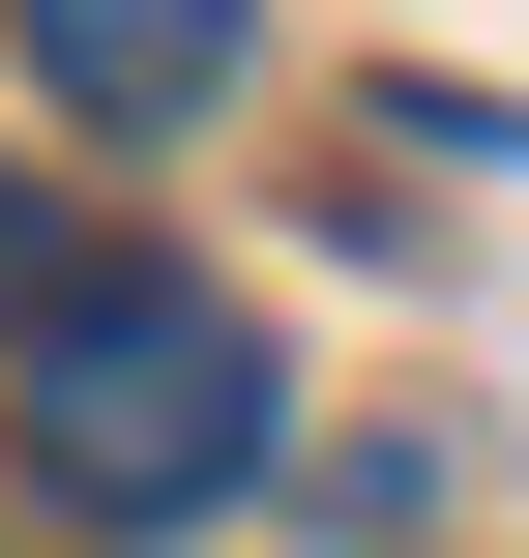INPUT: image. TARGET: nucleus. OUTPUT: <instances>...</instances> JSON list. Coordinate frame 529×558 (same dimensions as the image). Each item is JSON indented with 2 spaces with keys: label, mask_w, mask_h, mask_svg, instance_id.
Instances as JSON below:
<instances>
[{
  "label": "nucleus",
  "mask_w": 529,
  "mask_h": 558,
  "mask_svg": "<svg viewBox=\"0 0 529 558\" xmlns=\"http://www.w3.org/2000/svg\"><path fill=\"white\" fill-rule=\"evenodd\" d=\"M0 412H29V471H59L88 530H177V500L265 471V324H236L206 265H88V294L0 353Z\"/></svg>",
  "instance_id": "obj_1"
},
{
  "label": "nucleus",
  "mask_w": 529,
  "mask_h": 558,
  "mask_svg": "<svg viewBox=\"0 0 529 558\" xmlns=\"http://www.w3.org/2000/svg\"><path fill=\"white\" fill-rule=\"evenodd\" d=\"M29 29V88L88 118V147H177L206 88H236V0H0Z\"/></svg>",
  "instance_id": "obj_2"
},
{
  "label": "nucleus",
  "mask_w": 529,
  "mask_h": 558,
  "mask_svg": "<svg viewBox=\"0 0 529 558\" xmlns=\"http://www.w3.org/2000/svg\"><path fill=\"white\" fill-rule=\"evenodd\" d=\"M59 294H88V206H59V177H0V324H59Z\"/></svg>",
  "instance_id": "obj_3"
}]
</instances>
